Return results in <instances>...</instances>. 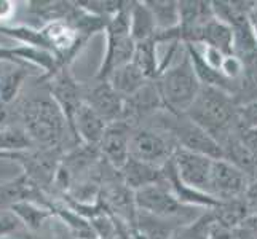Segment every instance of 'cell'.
Here are the masks:
<instances>
[{"instance_id":"1","label":"cell","mask_w":257,"mask_h":239,"mask_svg":"<svg viewBox=\"0 0 257 239\" xmlns=\"http://www.w3.org/2000/svg\"><path fill=\"white\" fill-rule=\"evenodd\" d=\"M20 120L35 147L64 150L67 136L75 140L66 117L48 93L24 101L20 109Z\"/></svg>"},{"instance_id":"2","label":"cell","mask_w":257,"mask_h":239,"mask_svg":"<svg viewBox=\"0 0 257 239\" xmlns=\"http://www.w3.org/2000/svg\"><path fill=\"white\" fill-rule=\"evenodd\" d=\"M238 107L240 102L235 96L220 88L203 86L185 115L214 137L220 145L240 126Z\"/></svg>"},{"instance_id":"3","label":"cell","mask_w":257,"mask_h":239,"mask_svg":"<svg viewBox=\"0 0 257 239\" xmlns=\"http://www.w3.org/2000/svg\"><path fill=\"white\" fill-rule=\"evenodd\" d=\"M155 82L160 90L165 110L174 115L187 113L203 88L187 53L182 61L168 67Z\"/></svg>"},{"instance_id":"4","label":"cell","mask_w":257,"mask_h":239,"mask_svg":"<svg viewBox=\"0 0 257 239\" xmlns=\"http://www.w3.org/2000/svg\"><path fill=\"white\" fill-rule=\"evenodd\" d=\"M130 5L131 2H125L121 10L107 23L104 32L105 53L94 75L96 80H107L117 69L133 63L136 42L133 40L130 29Z\"/></svg>"},{"instance_id":"5","label":"cell","mask_w":257,"mask_h":239,"mask_svg":"<svg viewBox=\"0 0 257 239\" xmlns=\"http://www.w3.org/2000/svg\"><path fill=\"white\" fill-rule=\"evenodd\" d=\"M135 199L139 212L158 218L173 220V222H179L182 225L193 222L195 218L201 215V212H195L197 210L195 207L182 204L163 182L136 191Z\"/></svg>"},{"instance_id":"6","label":"cell","mask_w":257,"mask_h":239,"mask_svg":"<svg viewBox=\"0 0 257 239\" xmlns=\"http://www.w3.org/2000/svg\"><path fill=\"white\" fill-rule=\"evenodd\" d=\"M177 145L168 132L150 125L138 126L133 131L130 156L139 161L163 167L174 156Z\"/></svg>"},{"instance_id":"7","label":"cell","mask_w":257,"mask_h":239,"mask_svg":"<svg viewBox=\"0 0 257 239\" xmlns=\"http://www.w3.org/2000/svg\"><path fill=\"white\" fill-rule=\"evenodd\" d=\"M40 82L45 85L51 99L58 104V107L61 109V112H63V115L69 123L70 131H72L75 115L85 104L83 83L78 82L74 77V74L70 72V67L61 69L56 74H53L48 78H43Z\"/></svg>"},{"instance_id":"8","label":"cell","mask_w":257,"mask_h":239,"mask_svg":"<svg viewBox=\"0 0 257 239\" xmlns=\"http://www.w3.org/2000/svg\"><path fill=\"white\" fill-rule=\"evenodd\" d=\"M64 153L66 152L61 148L34 147L28 152H24L18 163L23 167V174L35 187L45 193H50Z\"/></svg>"},{"instance_id":"9","label":"cell","mask_w":257,"mask_h":239,"mask_svg":"<svg viewBox=\"0 0 257 239\" xmlns=\"http://www.w3.org/2000/svg\"><path fill=\"white\" fill-rule=\"evenodd\" d=\"M83 101L107 125L123 120L125 97L115 91L107 80L94 78L93 83H83Z\"/></svg>"},{"instance_id":"10","label":"cell","mask_w":257,"mask_h":239,"mask_svg":"<svg viewBox=\"0 0 257 239\" xmlns=\"http://www.w3.org/2000/svg\"><path fill=\"white\" fill-rule=\"evenodd\" d=\"M249 179L236 166L220 158L212 161L209 177V194L217 201L243 198L249 187Z\"/></svg>"},{"instance_id":"11","label":"cell","mask_w":257,"mask_h":239,"mask_svg":"<svg viewBox=\"0 0 257 239\" xmlns=\"http://www.w3.org/2000/svg\"><path fill=\"white\" fill-rule=\"evenodd\" d=\"M165 110V104L162 99L158 85L154 82H147L141 90L125 99V112L123 121L130 123L133 128L143 126L144 121L152 120L157 113Z\"/></svg>"},{"instance_id":"12","label":"cell","mask_w":257,"mask_h":239,"mask_svg":"<svg viewBox=\"0 0 257 239\" xmlns=\"http://www.w3.org/2000/svg\"><path fill=\"white\" fill-rule=\"evenodd\" d=\"M214 159L205 155L187 152L177 148L173 156V163L181 180L189 187L209 194V177Z\"/></svg>"},{"instance_id":"13","label":"cell","mask_w":257,"mask_h":239,"mask_svg":"<svg viewBox=\"0 0 257 239\" xmlns=\"http://www.w3.org/2000/svg\"><path fill=\"white\" fill-rule=\"evenodd\" d=\"M133 131H135V128L123 120L110 123L105 128V132L99 144V152L104 161L110 164L113 169L120 171L130 159V144Z\"/></svg>"},{"instance_id":"14","label":"cell","mask_w":257,"mask_h":239,"mask_svg":"<svg viewBox=\"0 0 257 239\" xmlns=\"http://www.w3.org/2000/svg\"><path fill=\"white\" fill-rule=\"evenodd\" d=\"M51 196L37 188L23 172L15 179L0 182V210H10L12 206L21 201H34L48 207Z\"/></svg>"},{"instance_id":"15","label":"cell","mask_w":257,"mask_h":239,"mask_svg":"<svg viewBox=\"0 0 257 239\" xmlns=\"http://www.w3.org/2000/svg\"><path fill=\"white\" fill-rule=\"evenodd\" d=\"M105 128H107V123H105L91 107H88L86 104H83L80 110L75 115L72 132H74L77 144L99 147Z\"/></svg>"},{"instance_id":"16","label":"cell","mask_w":257,"mask_h":239,"mask_svg":"<svg viewBox=\"0 0 257 239\" xmlns=\"http://www.w3.org/2000/svg\"><path fill=\"white\" fill-rule=\"evenodd\" d=\"M120 177H121L123 183L135 193L163 182L162 167L143 163V161H139V159H135L131 156L126 161V164L120 169Z\"/></svg>"},{"instance_id":"17","label":"cell","mask_w":257,"mask_h":239,"mask_svg":"<svg viewBox=\"0 0 257 239\" xmlns=\"http://www.w3.org/2000/svg\"><path fill=\"white\" fill-rule=\"evenodd\" d=\"M130 29L136 43L157 37L158 28L146 2H131L130 5Z\"/></svg>"},{"instance_id":"18","label":"cell","mask_w":257,"mask_h":239,"mask_svg":"<svg viewBox=\"0 0 257 239\" xmlns=\"http://www.w3.org/2000/svg\"><path fill=\"white\" fill-rule=\"evenodd\" d=\"M107 82L112 85L113 90L121 97L128 99V97H131L133 94H136L147 82H150V80H147L144 77V74L141 72L135 64L130 63V64L115 70V72L107 78Z\"/></svg>"},{"instance_id":"19","label":"cell","mask_w":257,"mask_h":239,"mask_svg":"<svg viewBox=\"0 0 257 239\" xmlns=\"http://www.w3.org/2000/svg\"><path fill=\"white\" fill-rule=\"evenodd\" d=\"M157 40H146L136 43L135 56H133V64H135L144 77L150 82H154L162 75V59L157 53Z\"/></svg>"},{"instance_id":"20","label":"cell","mask_w":257,"mask_h":239,"mask_svg":"<svg viewBox=\"0 0 257 239\" xmlns=\"http://www.w3.org/2000/svg\"><path fill=\"white\" fill-rule=\"evenodd\" d=\"M10 212L18 218V222H21L29 231H37L50 217H53L50 207L42 206L34 201L16 202L15 206H12Z\"/></svg>"},{"instance_id":"21","label":"cell","mask_w":257,"mask_h":239,"mask_svg":"<svg viewBox=\"0 0 257 239\" xmlns=\"http://www.w3.org/2000/svg\"><path fill=\"white\" fill-rule=\"evenodd\" d=\"M216 222L222 223L228 228H238L243 220L251 214L244 198H235V199H225L219 201L214 209H209Z\"/></svg>"},{"instance_id":"22","label":"cell","mask_w":257,"mask_h":239,"mask_svg":"<svg viewBox=\"0 0 257 239\" xmlns=\"http://www.w3.org/2000/svg\"><path fill=\"white\" fill-rule=\"evenodd\" d=\"M28 67L12 66L0 72V104L10 105L23 90L24 82L28 80Z\"/></svg>"},{"instance_id":"23","label":"cell","mask_w":257,"mask_h":239,"mask_svg":"<svg viewBox=\"0 0 257 239\" xmlns=\"http://www.w3.org/2000/svg\"><path fill=\"white\" fill-rule=\"evenodd\" d=\"M75 2H64V0H32L28 4V10L45 24L53 21H67L70 13L74 12Z\"/></svg>"},{"instance_id":"24","label":"cell","mask_w":257,"mask_h":239,"mask_svg":"<svg viewBox=\"0 0 257 239\" xmlns=\"http://www.w3.org/2000/svg\"><path fill=\"white\" fill-rule=\"evenodd\" d=\"M34 147V140L31 139L21 123H18V125H4L0 128V152L24 153Z\"/></svg>"},{"instance_id":"25","label":"cell","mask_w":257,"mask_h":239,"mask_svg":"<svg viewBox=\"0 0 257 239\" xmlns=\"http://www.w3.org/2000/svg\"><path fill=\"white\" fill-rule=\"evenodd\" d=\"M158 32L173 31L179 26V2L174 0H146Z\"/></svg>"},{"instance_id":"26","label":"cell","mask_w":257,"mask_h":239,"mask_svg":"<svg viewBox=\"0 0 257 239\" xmlns=\"http://www.w3.org/2000/svg\"><path fill=\"white\" fill-rule=\"evenodd\" d=\"M211 222H212L211 210L201 212V215L195 218L193 222L181 225L177 228L171 239H206L208 226Z\"/></svg>"},{"instance_id":"27","label":"cell","mask_w":257,"mask_h":239,"mask_svg":"<svg viewBox=\"0 0 257 239\" xmlns=\"http://www.w3.org/2000/svg\"><path fill=\"white\" fill-rule=\"evenodd\" d=\"M238 120H240V126L257 129V99L240 104V107H238Z\"/></svg>"},{"instance_id":"28","label":"cell","mask_w":257,"mask_h":239,"mask_svg":"<svg viewBox=\"0 0 257 239\" xmlns=\"http://www.w3.org/2000/svg\"><path fill=\"white\" fill-rule=\"evenodd\" d=\"M235 239H257V214H249L233 229Z\"/></svg>"},{"instance_id":"29","label":"cell","mask_w":257,"mask_h":239,"mask_svg":"<svg viewBox=\"0 0 257 239\" xmlns=\"http://www.w3.org/2000/svg\"><path fill=\"white\" fill-rule=\"evenodd\" d=\"M236 136H238V139L241 140V144L257 158V129L238 126Z\"/></svg>"},{"instance_id":"30","label":"cell","mask_w":257,"mask_h":239,"mask_svg":"<svg viewBox=\"0 0 257 239\" xmlns=\"http://www.w3.org/2000/svg\"><path fill=\"white\" fill-rule=\"evenodd\" d=\"M206 239H235V233L232 228L216 222L214 217H212V222L208 226Z\"/></svg>"},{"instance_id":"31","label":"cell","mask_w":257,"mask_h":239,"mask_svg":"<svg viewBox=\"0 0 257 239\" xmlns=\"http://www.w3.org/2000/svg\"><path fill=\"white\" fill-rule=\"evenodd\" d=\"M18 229V218L12 215H2L0 217V236L12 234Z\"/></svg>"},{"instance_id":"32","label":"cell","mask_w":257,"mask_h":239,"mask_svg":"<svg viewBox=\"0 0 257 239\" xmlns=\"http://www.w3.org/2000/svg\"><path fill=\"white\" fill-rule=\"evenodd\" d=\"M16 12V2L12 0H0V26H4L5 21H8Z\"/></svg>"},{"instance_id":"33","label":"cell","mask_w":257,"mask_h":239,"mask_svg":"<svg viewBox=\"0 0 257 239\" xmlns=\"http://www.w3.org/2000/svg\"><path fill=\"white\" fill-rule=\"evenodd\" d=\"M23 153H7V152H0V159H13V161H20Z\"/></svg>"},{"instance_id":"34","label":"cell","mask_w":257,"mask_h":239,"mask_svg":"<svg viewBox=\"0 0 257 239\" xmlns=\"http://www.w3.org/2000/svg\"><path fill=\"white\" fill-rule=\"evenodd\" d=\"M0 239H35L32 234H28V236H21V234H18V236H13V234H7V236H0Z\"/></svg>"},{"instance_id":"35","label":"cell","mask_w":257,"mask_h":239,"mask_svg":"<svg viewBox=\"0 0 257 239\" xmlns=\"http://www.w3.org/2000/svg\"><path fill=\"white\" fill-rule=\"evenodd\" d=\"M251 20H252V21H257V4H255L254 10H252V13H251Z\"/></svg>"}]
</instances>
